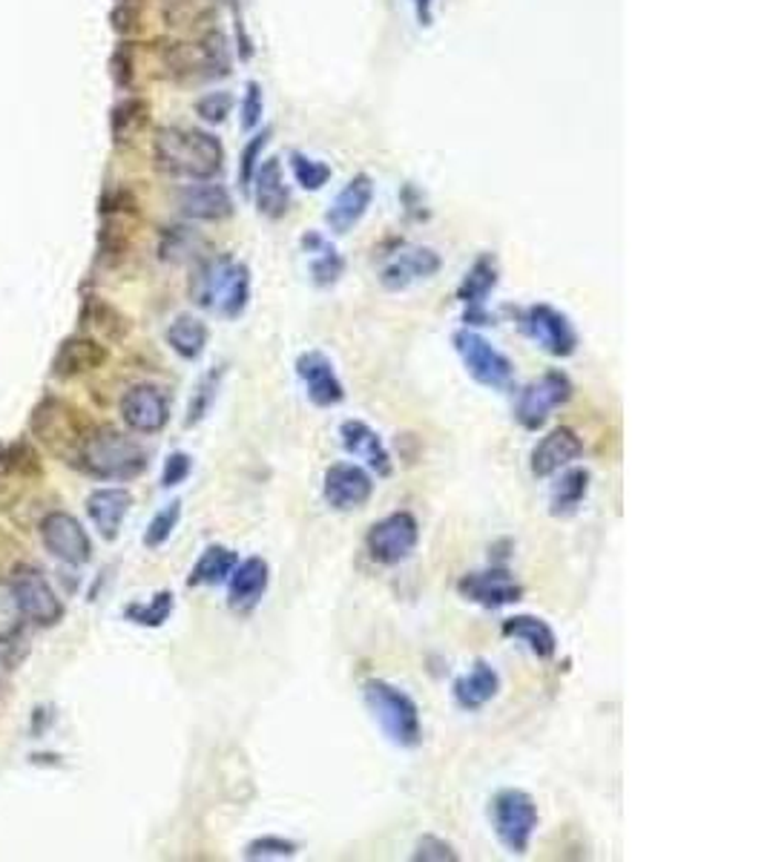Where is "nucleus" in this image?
Here are the masks:
<instances>
[{
  "label": "nucleus",
  "mask_w": 767,
  "mask_h": 862,
  "mask_svg": "<svg viewBox=\"0 0 767 862\" xmlns=\"http://www.w3.org/2000/svg\"><path fill=\"white\" fill-rule=\"evenodd\" d=\"M152 159L161 173L188 182H211L222 173L225 150L219 138L196 127H161L152 141Z\"/></svg>",
  "instance_id": "f257e3e1"
},
{
  "label": "nucleus",
  "mask_w": 767,
  "mask_h": 862,
  "mask_svg": "<svg viewBox=\"0 0 767 862\" xmlns=\"http://www.w3.org/2000/svg\"><path fill=\"white\" fill-rule=\"evenodd\" d=\"M190 297L204 311L239 319L251 305V270L245 262H236L227 254L199 262L190 279Z\"/></svg>",
  "instance_id": "f03ea898"
},
{
  "label": "nucleus",
  "mask_w": 767,
  "mask_h": 862,
  "mask_svg": "<svg viewBox=\"0 0 767 862\" xmlns=\"http://www.w3.org/2000/svg\"><path fill=\"white\" fill-rule=\"evenodd\" d=\"M362 702L394 747L414 751L423 745L420 707L406 690H400L397 684L385 679H365L362 681Z\"/></svg>",
  "instance_id": "7ed1b4c3"
},
{
  "label": "nucleus",
  "mask_w": 767,
  "mask_h": 862,
  "mask_svg": "<svg viewBox=\"0 0 767 862\" xmlns=\"http://www.w3.org/2000/svg\"><path fill=\"white\" fill-rule=\"evenodd\" d=\"M75 464L93 478L102 480H132L150 466V455L138 440L124 432L102 426L89 428V435L81 443Z\"/></svg>",
  "instance_id": "20e7f679"
},
{
  "label": "nucleus",
  "mask_w": 767,
  "mask_h": 862,
  "mask_svg": "<svg viewBox=\"0 0 767 862\" xmlns=\"http://www.w3.org/2000/svg\"><path fill=\"white\" fill-rule=\"evenodd\" d=\"M489 822H492V831L500 845L507 848L512 856H523L532 845L537 822H541L535 797L521 788H500L489 799Z\"/></svg>",
  "instance_id": "39448f33"
},
{
  "label": "nucleus",
  "mask_w": 767,
  "mask_h": 862,
  "mask_svg": "<svg viewBox=\"0 0 767 862\" xmlns=\"http://www.w3.org/2000/svg\"><path fill=\"white\" fill-rule=\"evenodd\" d=\"M451 345H455L466 374H469L475 383L489 389V392H507V389H512L514 363L503 351L494 349L483 333L471 331V328H460V331L451 333Z\"/></svg>",
  "instance_id": "423d86ee"
},
{
  "label": "nucleus",
  "mask_w": 767,
  "mask_h": 862,
  "mask_svg": "<svg viewBox=\"0 0 767 862\" xmlns=\"http://www.w3.org/2000/svg\"><path fill=\"white\" fill-rule=\"evenodd\" d=\"M572 394H575V385H572L566 371H543L541 377L523 385L518 400H514V421L521 423V428H526V432H537V428L546 426L555 408L569 403Z\"/></svg>",
  "instance_id": "0eeeda50"
},
{
  "label": "nucleus",
  "mask_w": 767,
  "mask_h": 862,
  "mask_svg": "<svg viewBox=\"0 0 767 862\" xmlns=\"http://www.w3.org/2000/svg\"><path fill=\"white\" fill-rule=\"evenodd\" d=\"M417 544H420V523L406 509L385 514L365 532V552L380 566L406 564Z\"/></svg>",
  "instance_id": "6e6552de"
},
{
  "label": "nucleus",
  "mask_w": 767,
  "mask_h": 862,
  "mask_svg": "<svg viewBox=\"0 0 767 862\" xmlns=\"http://www.w3.org/2000/svg\"><path fill=\"white\" fill-rule=\"evenodd\" d=\"M518 326H521L523 337H529L543 354L555 356V360H569L580 345V337L572 326V319L564 311H557L555 305H529L518 313Z\"/></svg>",
  "instance_id": "1a4fd4ad"
},
{
  "label": "nucleus",
  "mask_w": 767,
  "mask_h": 862,
  "mask_svg": "<svg viewBox=\"0 0 767 862\" xmlns=\"http://www.w3.org/2000/svg\"><path fill=\"white\" fill-rule=\"evenodd\" d=\"M32 435L41 443H46L52 451H58V455H64L66 460L75 464L81 443L89 435V428L81 421V412H75L73 406H66L61 400L50 397L32 414Z\"/></svg>",
  "instance_id": "9d476101"
},
{
  "label": "nucleus",
  "mask_w": 767,
  "mask_h": 862,
  "mask_svg": "<svg viewBox=\"0 0 767 862\" xmlns=\"http://www.w3.org/2000/svg\"><path fill=\"white\" fill-rule=\"evenodd\" d=\"M457 593L475 607L503 609L521 602L523 584L509 573L507 566H489V570H478V573H466L457 581Z\"/></svg>",
  "instance_id": "9b49d317"
},
{
  "label": "nucleus",
  "mask_w": 767,
  "mask_h": 862,
  "mask_svg": "<svg viewBox=\"0 0 767 862\" xmlns=\"http://www.w3.org/2000/svg\"><path fill=\"white\" fill-rule=\"evenodd\" d=\"M374 475L360 464H333L322 475V498L333 512H356L374 498Z\"/></svg>",
  "instance_id": "f8f14e48"
},
{
  "label": "nucleus",
  "mask_w": 767,
  "mask_h": 862,
  "mask_svg": "<svg viewBox=\"0 0 767 862\" xmlns=\"http://www.w3.org/2000/svg\"><path fill=\"white\" fill-rule=\"evenodd\" d=\"M297 377L305 389V397L317 408H337L345 400V385L326 351H302L297 356Z\"/></svg>",
  "instance_id": "ddd939ff"
},
{
  "label": "nucleus",
  "mask_w": 767,
  "mask_h": 862,
  "mask_svg": "<svg viewBox=\"0 0 767 862\" xmlns=\"http://www.w3.org/2000/svg\"><path fill=\"white\" fill-rule=\"evenodd\" d=\"M12 587H15L18 602H21L23 618L41 624V627L58 624L64 618V604L50 587L46 575L35 566H18L15 575H12Z\"/></svg>",
  "instance_id": "4468645a"
},
{
  "label": "nucleus",
  "mask_w": 767,
  "mask_h": 862,
  "mask_svg": "<svg viewBox=\"0 0 767 862\" xmlns=\"http://www.w3.org/2000/svg\"><path fill=\"white\" fill-rule=\"evenodd\" d=\"M41 541H44L46 552L64 561V564L81 566L93 558V541H89L87 530L81 526L78 518H73V514H46L44 521H41Z\"/></svg>",
  "instance_id": "2eb2a0df"
},
{
  "label": "nucleus",
  "mask_w": 767,
  "mask_h": 862,
  "mask_svg": "<svg viewBox=\"0 0 767 862\" xmlns=\"http://www.w3.org/2000/svg\"><path fill=\"white\" fill-rule=\"evenodd\" d=\"M121 421L136 435H159L170 421V400L159 385L138 383L121 397Z\"/></svg>",
  "instance_id": "dca6fc26"
},
{
  "label": "nucleus",
  "mask_w": 767,
  "mask_h": 862,
  "mask_svg": "<svg viewBox=\"0 0 767 862\" xmlns=\"http://www.w3.org/2000/svg\"><path fill=\"white\" fill-rule=\"evenodd\" d=\"M580 457H584V440L578 437V432L569 426H557L535 443V449L529 455V469L537 480H546L555 471L580 460Z\"/></svg>",
  "instance_id": "f3484780"
},
{
  "label": "nucleus",
  "mask_w": 767,
  "mask_h": 862,
  "mask_svg": "<svg viewBox=\"0 0 767 862\" xmlns=\"http://www.w3.org/2000/svg\"><path fill=\"white\" fill-rule=\"evenodd\" d=\"M340 443L348 455H354L356 460H362L365 469H369L371 475H376V478H392L394 475L392 451H388V446L383 443L380 432L371 428L365 421H356V417L342 421Z\"/></svg>",
  "instance_id": "a211bd4d"
},
{
  "label": "nucleus",
  "mask_w": 767,
  "mask_h": 862,
  "mask_svg": "<svg viewBox=\"0 0 767 862\" xmlns=\"http://www.w3.org/2000/svg\"><path fill=\"white\" fill-rule=\"evenodd\" d=\"M440 268L443 259L437 251H432V247H408V251L385 262L383 270H380V285L385 290H392V294H400V290L412 288L414 283L437 276Z\"/></svg>",
  "instance_id": "6ab92c4d"
},
{
  "label": "nucleus",
  "mask_w": 767,
  "mask_h": 862,
  "mask_svg": "<svg viewBox=\"0 0 767 862\" xmlns=\"http://www.w3.org/2000/svg\"><path fill=\"white\" fill-rule=\"evenodd\" d=\"M270 587V564L259 555L239 561L227 578V607L239 616L254 613Z\"/></svg>",
  "instance_id": "aec40b11"
},
{
  "label": "nucleus",
  "mask_w": 767,
  "mask_h": 862,
  "mask_svg": "<svg viewBox=\"0 0 767 862\" xmlns=\"http://www.w3.org/2000/svg\"><path fill=\"white\" fill-rule=\"evenodd\" d=\"M371 202H374V182H371V175H354V179L337 193V199L328 204L326 225L331 227L333 233H340V236L342 233H351L362 219H365Z\"/></svg>",
  "instance_id": "412c9836"
},
{
  "label": "nucleus",
  "mask_w": 767,
  "mask_h": 862,
  "mask_svg": "<svg viewBox=\"0 0 767 862\" xmlns=\"http://www.w3.org/2000/svg\"><path fill=\"white\" fill-rule=\"evenodd\" d=\"M500 693V673L486 659H478L466 670L464 675H457L451 684V696L455 704L466 713L483 711L486 704L492 702Z\"/></svg>",
  "instance_id": "4be33fe9"
},
{
  "label": "nucleus",
  "mask_w": 767,
  "mask_h": 862,
  "mask_svg": "<svg viewBox=\"0 0 767 862\" xmlns=\"http://www.w3.org/2000/svg\"><path fill=\"white\" fill-rule=\"evenodd\" d=\"M179 211L181 216L193 222H222L233 216V199L225 184L199 182L179 190Z\"/></svg>",
  "instance_id": "5701e85b"
},
{
  "label": "nucleus",
  "mask_w": 767,
  "mask_h": 862,
  "mask_svg": "<svg viewBox=\"0 0 767 862\" xmlns=\"http://www.w3.org/2000/svg\"><path fill=\"white\" fill-rule=\"evenodd\" d=\"M500 636L526 647L537 661H552L557 656L555 630H552V624L543 621L541 616L521 613V616L503 618V624H500Z\"/></svg>",
  "instance_id": "b1692460"
},
{
  "label": "nucleus",
  "mask_w": 767,
  "mask_h": 862,
  "mask_svg": "<svg viewBox=\"0 0 767 862\" xmlns=\"http://www.w3.org/2000/svg\"><path fill=\"white\" fill-rule=\"evenodd\" d=\"M251 190H254L256 199V211L262 213L265 219H283L288 213L290 204V193L288 184H285L283 175V161L279 159H265L259 161L254 173V182H251Z\"/></svg>",
  "instance_id": "393cba45"
},
{
  "label": "nucleus",
  "mask_w": 767,
  "mask_h": 862,
  "mask_svg": "<svg viewBox=\"0 0 767 862\" xmlns=\"http://www.w3.org/2000/svg\"><path fill=\"white\" fill-rule=\"evenodd\" d=\"M589 469L584 466H566V469L555 471L552 475L550 486V514L557 521H566L572 514H578V509L584 507V500L589 494Z\"/></svg>",
  "instance_id": "a878e982"
},
{
  "label": "nucleus",
  "mask_w": 767,
  "mask_h": 862,
  "mask_svg": "<svg viewBox=\"0 0 767 862\" xmlns=\"http://www.w3.org/2000/svg\"><path fill=\"white\" fill-rule=\"evenodd\" d=\"M132 507V494L121 486H113V489H95L87 498V514L93 526L98 530V535L104 541H116L118 532H121V523L127 518Z\"/></svg>",
  "instance_id": "bb28decb"
},
{
  "label": "nucleus",
  "mask_w": 767,
  "mask_h": 862,
  "mask_svg": "<svg viewBox=\"0 0 767 862\" xmlns=\"http://www.w3.org/2000/svg\"><path fill=\"white\" fill-rule=\"evenodd\" d=\"M107 363V349L93 337H70L61 342L58 354L52 360V374L61 380L78 377L87 371L102 369Z\"/></svg>",
  "instance_id": "cd10ccee"
},
{
  "label": "nucleus",
  "mask_w": 767,
  "mask_h": 862,
  "mask_svg": "<svg viewBox=\"0 0 767 862\" xmlns=\"http://www.w3.org/2000/svg\"><path fill=\"white\" fill-rule=\"evenodd\" d=\"M302 251L311 254V279L317 288H331L340 283V276L345 274V259L331 242L317 231H308L302 236Z\"/></svg>",
  "instance_id": "c85d7f7f"
},
{
  "label": "nucleus",
  "mask_w": 767,
  "mask_h": 862,
  "mask_svg": "<svg viewBox=\"0 0 767 862\" xmlns=\"http://www.w3.org/2000/svg\"><path fill=\"white\" fill-rule=\"evenodd\" d=\"M236 564H239V552H233L231 546L211 544L190 570L188 587H219L231 578Z\"/></svg>",
  "instance_id": "c756f323"
},
{
  "label": "nucleus",
  "mask_w": 767,
  "mask_h": 862,
  "mask_svg": "<svg viewBox=\"0 0 767 862\" xmlns=\"http://www.w3.org/2000/svg\"><path fill=\"white\" fill-rule=\"evenodd\" d=\"M494 288H498V262H494V256L483 254L475 259V265L466 270V276L457 285V299L466 308H483Z\"/></svg>",
  "instance_id": "7c9ffc66"
},
{
  "label": "nucleus",
  "mask_w": 767,
  "mask_h": 862,
  "mask_svg": "<svg viewBox=\"0 0 767 862\" xmlns=\"http://www.w3.org/2000/svg\"><path fill=\"white\" fill-rule=\"evenodd\" d=\"M207 337H211L207 326H204L199 317H190V313L175 317L173 322H170V328H167V345H170L181 360H188V363H193V360H199V356L204 354Z\"/></svg>",
  "instance_id": "2f4dec72"
},
{
  "label": "nucleus",
  "mask_w": 767,
  "mask_h": 862,
  "mask_svg": "<svg viewBox=\"0 0 767 862\" xmlns=\"http://www.w3.org/2000/svg\"><path fill=\"white\" fill-rule=\"evenodd\" d=\"M204 240L199 236L193 227L188 225H173L161 231L159 240V259L170 262V265H181V262L196 259L202 254Z\"/></svg>",
  "instance_id": "473e14b6"
},
{
  "label": "nucleus",
  "mask_w": 767,
  "mask_h": 862,
  "mask_svg": "<svg viewBox=\"0 0 767 862\" xmlns=\"http://www.w3.org/2000/svg\"><path fill=\"white\" fill-rule=\"evenodd\" d=\"M175 607V595L170 589H161L150 598V602H132L130 607L124 609V618L130 624H138V627H164L173 616Z\"/></svg>",
  "instance_id": "72a5a7b5"
},
{
  "label": "nucleus",
  "mask_w": 767,
  "mask_h": 862,
  "mask_svg": "<svg viewBox=\"0 0 767 862\" xmlns=\"http://www.w3.org/2000/svg\"><path fill=\"white\" fill-rule=\"evenodd\" d=\"M222 380H225V365H216V369H211L202 380H199L196 389H193V397H190V403H188V417H184V426L188 428L199 426V423H202L204 417L211 414L213 403H216V397H219V389H222Z\"/></svg>",
  "instance_id": "f704fd0d"
},
{
  "label": "nucleus",
  "mask_w": 767,
  "mask_h": 862,
  "mask_svg": "<svg viewBox=\"0 0 767 862\" xmlns=\"http://www.w3.org/2000/svg\"><path fill=\"white\" fill-rule=\"evenodd\" d=\"M81 319H84L87 326H93L98 333L109 337V340H121L124 333H127V319H124L113 305H107L98 297H89L87 302H84Z\"/></svg>",
  "instance_id": "c9c22d12"
},
{
  "label": "nucleus",
  "mask_w": 767,
  "mask_h": 862,
  "mask_svg": "<svg viewBox=\"0 0 767 862\" xmlns=\"http://www.w3.org/2000/svg\"><path fill=\"white\" fill-rule=\"evenodd\" d=\"M145 124H147V104L141 102V98H124V102L113 109V141H116V145L130 141Z\"/></svg>",
  "instance_id": "e433bc0d"
},
{
  "label": "nucleus",
  "mask_w": 767,
  "mask_h": 862,
  "mask_svg": "<svg viewBox=\"0 0 767 862\" xmlns=\"http://www.w3.org/2000/svg\"><path fill=\"white\" fill-rule=\"evenodd\" d=\"M299 854V845L279 833H262L245 845V860L265 862V860H294Z\"/></svg>",
  "instance_id": "4c0bfd02"
},
{
  "label": "nucleus",
  "mask_w": 767,
  "mask_h": 862,
  "mask_svg": "<svg viewBox=\"0 0 767 862\" xmlns=\"http://www.w3.org/2000/svg\"><path fill=\"white\" fill-rule=\"evenodd\" d=\"M181 521V500H170L167 507H161L159 512L152 514V521L147 523L145 532V546L147 550H159L170 541V535L175 532Z\"/></svg>",
  "instance_id": "58836bf2"
},
{
  "label": "nucleus",
  "mask_w": 767,
  "mask_h": 862,
  "mask_svg": "<svg viewBox=\"0 0 767 862\" xmlns=\"http://www.w3.org/2000/svg\"><path fill=\"white\" fill-rule=\"evenodd\" d=\"M23 627V609L12 581H0V641H12Z\"/></svg>",
  "instance_id": "ea45409f"
},
{
  "label": "nucleus",
  "mask_w": 767,
  "mask_h": 862,
  "mask_svg": "<svg viewBox=\"0 0 767 862\" xmlns=\"http://www.w3.org/2000/svg\"><path fill=\"white\" fill-rule=\"evenodd\" d=\"M290 167H294V179L302 190H322L331 179V167L319 159H308L302 152L290 156Z\"/></svg>",
  "instance_id": "a19ab883"
},
{
  "label": "nucleus",
  "mask_w": 767,
  "mask_h": 862,
  "mask_svg": "<svg viewBox=\"0 0 767 862\" xmlns=\"http://www.w3.org/2000/svg\"><path fill=\"white\" fill-rule=\"evenodd\" d=\"M414 862H457L460 854H457V848L451 842H446L443 837H435V833H426L420 840L414 842L412 851Z\"/></svg>",
  "instance_id": "79ce46f5"
},
{
  "label": "nucleus",
  "mask_w": 767,
  "mask_h": 862,
  "mask_svg": "<svg viewBox=\"0 0 767 862\" xmlns=\"http://www.w3.org/2000/svg\"><path fill=\"white\" fill-rule=\"evenodd\" d=\"M270 141V130H262L259 136H254L251 141L245 145V150H242V159H239V184L245 193H251V182H254V173H256V167H259L262 161V150L268 147Z\"/></svg>",
  "instance_id": "37998d69"
},
{
  "label": "nucleus",
  "mask_w": 767,
  "mask_h": 862,
  "mask_svg": "<svg viewBox=\"0 0 767 862\" xmlns=\"http://www.w3.org/2000/svg\"><path fill=\"white\" fill-rule=\"evenodd\" d=\"M233 95L225 93V89H219V93H207L202 95L196 102V113L204 118L207 124H222L227 116H231L233 109Z\"/></svg>",
  "instance_id": "c03bdc74"
},
{
  "label": "nucleus",
  "mask_w": 767,
  "mask_h": 862,
  "mask_svg": "<svg viewBox=\"0 0 767 862\" xmlns=\"http://www.w3.org/2000/svg\"><path fill=\"white\" fill-rule=\"evenodd\" d=\"M190 471H193V457L188 451H173V455H167L164 469H161V486L173 489L190 478Z\"/></svg>",
  "instance_id": "a18cd8bd"
},
{
  "label": "nucleus",
  "mask_w": 767,
  "mask_h": 862,
  "mask_svg": "<svg viewBox=\"0 0 767 862\" xmlns=\"http://www.w3.org/2000/svg\"><path fill=\"white\" fill-rule=\"evenodd\" d=\"M262 121V87L259 81H247L245 98H242V127L254 130Z\"/></svg>",
  "instance_id": "49530a36"
},
{
  "label": "nucleus",
  "mask_w": 767,
  "mask_h": 862,
  "mask_svg": "<svg viewBox=\"0 0 767 862\" xmlns=\"http://www.w3.org/2000/svg\"><path fill=\"white\" fill-rule=\"evenodd\" d=\"M138 23V3L136 0H116V9H113V30L118 35H127V32L136 30Z\"/></svg>",
  "instance_id": "de8ad7c7"
},
{
  "label": "nucleus",
  "mask_w": 767,
  "mask_h": 862,
  "mask_svg": "<svg viewBox=\"0 0 767 862\" xmlns=\"http://www.w3.org/2000/svg\"><path fill=\"white\" fill-rule=\"evenodd\" d=\"M113 78L118 87H130L132 81V50L130 44H121L113 55Z\"/></svg>",
  "instance_id": "09e8293b"
},
{
  "label": "nucleus",
  "mask_w": 767,
  "mask_h": 862,
  "mask_svg": "<svg viewBox=\"0 0 767 862\" xmlns=\"http://www.w3.org/2000/svg\"><path fill=\"white\" fill-rule=\"evenodd\" d=\"M414 9H417V21L423 26H432V0H414Z\"/></svg>",
  "instance_id": "8fccbe9b"
}]
</instances>
